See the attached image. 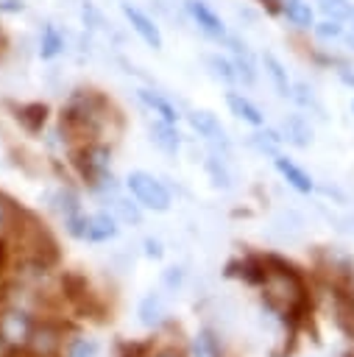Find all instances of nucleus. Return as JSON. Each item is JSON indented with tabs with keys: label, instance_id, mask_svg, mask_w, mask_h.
Returning a JSON list of instances; mask_svg holds the SVG:
<instances>
[{
	"label": "nucleus",
	"instance_id": "72a5a7b5",
	"mask_svg": "<svg viewBox=\"0 0 354 357\" xmlns=\"http://www.w3.org/2000/svg\"><path fill=\"white\" fill-rule=\"evenodd\" d=\"M348 45H351V47H354V31H351V36H348Z\"/></svg>",
	"mask_w": 354,
	"mask_h": 357
},
{
	"label": "nucleus",
	"instance_id": "f257e3e1",
	"mask_svg": "<svg viewBox=\"0 0 354 357\" xmlns=\"http://www.w3.org/2000/svg\"><path fill=\"white\" fill-rule=\"evenodd\" d=\"M98 106H100V98L98 95H92V92L75 95L67 103V109L61 112V126L67 131L78 134V137H95L98 128H100V112H98Z\"/></svg>",
	"mask_w": 354,
	"mask_h": 357
},
{
	"label": "nucleus",
	"instance_id": "1a4fd4ad",
	"mask_svg": "<svg viewBox=\"0 0 354 357\" xmlns=\"http://www.w3.org/2000/svg\"><path fill=\"white\" fill-rule=\"evenodd\" d=\"M151 142L159 148V151H164V153H170V156H176L178 153V148H181V134H178V128H176V123H170V120H153L151 123Z\"/></svg>",
	"mask_w": 354,
	"mask_h": 357
},
{
	"label": "nucleus",
	"instance_id": "aec40b11",
	"mask_svg": "<svg viewBox=\"0 0 354 357\" xmlns=\"http://www.w3.org/2000/svg\"><path fill=\"white\" fill-rule=\"evenodd\" d=\"M20 123L28 128V131H39L42 126H45V120H47V106L45 103H28V106H22L20 109Z\"/></svg>",
	"mask_w": 354,
	"mask_h": 357
},
{
	"label": "nucleus",
	"instance_id": "f704fd0d",
	"mask_svg": "<svg viewBox=\"0 0 354 357\" xmlns=\"http://www.w3.org/2000/svg\"><path fill=\"white\" fill-rule=\"evenodd\" d=\"M0 45H3V31H0Z\"/></svg>",
	"mask_w": 354,
	"mask_h": 357
},
{
	"label": "nucleus",
	"instance_id": "412c9836",
	"mask_svg": "<svg viewBox=\"0 0 354 357\" xmlns=\"http://www.w3.org/2000/svg\"><path fill=\"white\" fill-rule=\"evenodd\" d=\"M318 8L326 20H337V22L354 17V6L348 0H318Z\"/></svg>",
	"mask_w": 354,
	"mask_h": 357
},
{
	"label": "nucleus",
	"instance_id": "f8f14e48",
	"mask_svg": "<svg viewBox=\"0 0 354 357\" xmlns=\"http://www.w3.org/2000/svg\"><path fill=\"white\" fill-rule=\"evenodd\" d=\"M137 315H139V324H142V326H148V329H156V326H162V324H164V318H167V307H164V298H162L159 293H148V296L139 301V310H137Z\"/></svg>",
	"mask_w": 354,
	"mask_h": 357
},
{
	"label": "nucleus",
	"instance_id": "39448f33",
	"mask_svg": "<svg viewBox=\"0 0 354 357\" xmlns=\"http://www.w3.org/2000/svg\"><path fill=\"white\" fill-rule=\"evenodd\" d=\"M190 126L215 148V151H226L229 148V137H226V128L220 126V120L212 114V112H206V109H198V112H192L190 114Z\"/></svg>",
	"mask_w": 354,
	"mask_h": 357
},
{
	"label": "nucleus",
	"instance_id": "a211bd4d",
	"mask_svg": "<svg viewBox=\"0 0 354 357\" xmlns=\"http://www.w3.org/2000/svg\"><path fill=\"white\" fill-rule=\"evenodd\" d=\"M282 11H284V17H287L295 28H309V25H315V11H312V6L304 3V0H287V3L282 6Z\"/></svg>",
	"mask_w": 354,
	"mask_h": 357
},
{
	"label": "nucleus",
	"instance_id": "5701e85b",
	"mask_svg": "<svg viewBox=\"0 0 354 357\" xmlns=\"http://www.w3.org/2000/svg\"><path fill=\"white\" fill-rule=\"evenodd\" d=\"M206 64L212 67V75H215V78H220L223 84H234V81H237L234 61H229L226 56H217V53H215V56H209V59H206Z\"/></svg>",
	"mask_w": 354,
	"mask_h": 357
},
{
	"label": "nucleus",
	"instance_id": "4be33fe9",
	"mask_svg": "<svg viewBox=\"0 0 354 357\" xmlns=\"http://www.w3.org/2000/svg\"><path fill=\"white\" fill-rule=\"evenodd\" d=\"M192 357H220L217 337H215L209 329H201V332L192 337Z\"/></svg>",
	"mask_w": 354,
	"mask_h": 357
},
{
	"label": "nucleus",
	"instance_id": "423d86ee",
	"mask_svg": "<svg viewBox=\"0 0 354 357\" xmlns=\"http://www.w3.org/2000/svg\"><path fill=\"white\" fill-rule=\"evenodd\" d=\"M123 17L128 20V25L139 33V39L145 42V45H151L153 50H159L162 47V31H159V25L142 11V8H137V6H131V3H123Z\"/></svg>",
	"mask_w": 354,
	"mask_h": 357
},
{
	"label": "nucleus",
	"instance_id": "2f4dec72",
	"mask_svg": "<svg viewBox=\"0 0 354 357\" xmlns=\"http://www.w3.org/2000/svg\"><path fill=\"white\" fill-rule=\"evenodd\" d=\"M142 245H145V254H148V257H153V259H159V257L164 254V251H162V243H159V240H153V237H145V243H142Z\"/></svg>",
	"mask_w": 354,
	"mask_h": 357
},
{
	"label": "nucleus",
	"instance_id": "bb28decb",
	"mask_svg": "<svg viewBox=\"0 0 354 357\" xmlns=\"http://www.w3.org/2000/svg\"><path fill=\"white\" fill-rule=\"evenodd\" d=\"M206 170H209V176H212V181L217 184V187H229L231 184V178H229V170L223 167V162H220V156H217V151L206 159Z\"/></svg>",
	"mask_w": 354,
	"mask_h": 357
},
{
	"label": "nucleus",
	"instance_id": "6e6552de",
	"mask_svg": "<svg viewBox=\"0 0 354 357\" xmlns=\"http://www.w3.org/2000/svg\"><path fill=\"white\" fill-rule=\"evenodd\" d=\"M187 11L192 17V22L212 39H226V22L215 14L212 6H206L203 0H187Z\"/></svg>",
	"mask_w": 354,
	"mask_h": 357
},
{
	"label": "nucleus",
	"instance_id": "4468645a",
	"mask_svg": "<svg viewBox=\"0 0 354 357\" xmlns=\"http://www.w3.org/2000/svg\"><path fill=\"white\" fill-rule=\"evenodd\" d=\"M262 61H265V73H268V78H270L276 95H282V98H293V84H290V78H287L284 64H282L273 53H265Z\"/></svg>",
	"mask_w": 354,
	"mask_h": 357
},
{
	"label": "nucleus",
	"instance_id": "e433bc0d",
	"mask_svg": "<svg viewBox=\"0 0 354 357\" xmlns=\"http://www.w3.org/2000/svg\"><path fill=\"white\" fill-rule=\"evenodd\" d=\"M351 109H354V103H351Z\"/></svg>",
	"mask_w": 354,
	"mask_h": 357
},
{
	"label": "nucleus",
	"instance_id": "0eeeda50",
	"mask_svg": "<svg viewBox=\"0 0 354 357\" xmlns=\"http://www.w3.org/2000/svg\"><path fill=\"white\" fill-rule=\"evenodd\" d=\"M31 332H33V324L25 312L20 310H8L0 315V337L8 340L11 346H22L31 340Z\"/></svg>",
	"mask_w": 354,
	"mask_h": 357
},
{
	"label": "nucleus",
	"instance_id": "c9c22d12",
	"mask_svg": "<svg viewBox=\"0 0 354 357\" xmlns=\"http://www.w3.org/2000/svg\"><path fill=\"white\" fill-rule=\"evenodd\" d=\"M279 3H282V6H284V3H287V0H279Z\"/></svg>",
	"mask_w": 354,
	"mask_h": 357
},
{
	"label": "nucleus",
	"instance_id": "6ab92c4d",
	"mask_svg": "<svg viewBox=\"0 0 354 357\" xmlns=\"http://www.w3.org/2000/svg\"><path fill=\"white\" fill-rule=\"evenodd\" d=\"M64 50V36L59 33V28L56 25H45L42 28V36H39V56L42 59H53V56H59Z\"/></svg>",
	"mask_w": 354,
	"mask_h": 357
},
{
	"label": "nucleus",
	"instance_id": "c756f323",
	"mask_svg": "<svg viewBox=\"0 0 354 357\" xmlns=\"http://www.w3.org/2000/svg\"><path fill=\"white\" fill-rule=\"evenodd\" d=\"M11 220H14V206H11V201H8V198H3V195H0V234L11 226Z\"/></svg>",
	"mask_w": 354,
	"mask_h": 357
},
{
	"label": "nucleus",
	"instance_id": "20e7f679",
	"mask_svg": "<svg viewBox=\"0 0 354 357\" xmlns=\"http://www.w3.org/2000/svg\"><path fill=\"white\" fill-rule=\"evenodd\" d=\"M125 187L137 198V204H142V206H148L153 212L170 209V192H167V187L156 176H151L145 170H134V173H128Z\"/></svg>",
	"mask_w": 354,
	"mask_h": 357
},
{
	"label": "nucleus",
	"instance_id": "ddd939ff",
	"mask_svg": "<svg viewBox=\"0 0 354 357\" xmlns=\"http://www.w3.org/2000/svg\"><path fill=\"white\" fill-rule=\"evenodd\" d=\"M226 106L231 109L234 117H240V120H245V123H251V126H262V123H265L262 109H259L256 103H251L243 92H226Z\"/></svg>",
	"mask_w": 354,
	"mask_h": 357
},
{
	"label": "nucleus",
	"instance_id": "9d476101",
	"mask_svg": "<svg viewBox=\"0 0 354 357\" xmlns=\"http://www.w3.org/2000/svg\"><path fill=\"white\" fill-rule=\"evenodd\" d=\"M273 165H276V170L282 173V178L293 187V190H298V192H312V176L304 170V167H298L293 159H287V156H282V153H276L273 156Z\"/></svg>",
	"mask_w": 354,
	"mask_h": 357
},
{
	"label": "nucleus",
	"instance_id": "f03ea898",
	"mask_svg": "<svg viewBox=\"0 0 354 357\" xmlns=\"http://www.w3.org/2000/svg\"><path fill=\"white\" fill-rule=\"evenodd\" d=\"M109 162H111V151L100 142H86L78 153H75V165L81 170V176L98 187V190H114V178L109 173Z\"/></svg>",
	"mask_w": 354,
	"mask_h": 357
},
{
	"label": "nucleus",
	"instance_id": "393cba45",
	"mask_svg": "<svg viewBox=\"0 0 354 357\" xmlns=\"http://www.w3.org/2000/svg\"><path fill=\"white\" fill-rule=\"evenodd\" d=\"M98 354H100L98 340H92V337H72L67 343V354L64 357H98Z\"/></svg>",
	"mask_w": 354,
	"mask_h": 357
},
{
	"label": "nucleus",
	"instance_id": "2eb2a0df",
	"mask_svg": "<svg viewBox=\"0 0 354 357\" xmlns=\"http://www.w3.org/2000/svg\"><path fill=\"white\" fill-rule=\"evenodd\" d=\"M137 95H139V100H142L153 114H159L162 120H170V123L178 120V109H176L164 95H159V92H153V89H137Z\"/></svg>",
	"mask_w": 354,
	"mask_h": 357
},
{
	"label": "nucleus",
	"instance_id": "473e14b6",
	"mask_svg": "<svg viewBox=\"0 0 354 357\" xmlns=\"http://www.w3.org/2000/svg\"><path fill=\"white\" fill-rule=\"evenodd\" d=\"M153 357H181L178 351H170V349H164V351H159V354H153Z\"/></svg>",
	"mask_w": 354,
	"mask_h": 357
},
{
	"label": "nucleus",
	"instance_id": "a878e982",
	"mask_svg": "<svg viewBox=\"0 0 354 357\" xmlns=\"http://www.w3.org/2000/svg\"><path fill=\"white\" fill-rule=\"evenodd\" d=\"M251 142H254L262 153L276 156V153H279V142H282V137H279V134H273V131H256V134L251 137Z\"/></svg>",
	"mask_w": 354,
	"mask_h": 357
},
{
	"label": "nucleus",
	"instance_id": "9b49d317",
	"mask_svg": "<svg viewBox=\"0 0 354 357\" xmlns=\"http://www.w3.org/2000/svg\"><path fill=\"white\" fill-rule=\"evenodd\" d=\"M282 139H287L295 148H307L312 142V126L304 114H287L282 120Z\"/></svg>",
	"mask_w": 354,
	"mask_h": 357
},
{
	"label": "nucleus",
	"instance_id": "7c9ffc66",
	"mask_svg": "<svg viewBox=\"0 0 354 357\" xmlns=\"http://www.w3.org/2000/svg\"><path fill=\"white\" fill-rule=\"evenodd\" d=\"M181 279H184V271L181 268H167L164 271V287L176 290V287H181Z\"/></svg>",
	"mask_w": 354,
	"mask_h": 357
},
{
	"label": "nucleus",
	"instance_id": "cd10ccee",
	"mask_svg": "<svg viewBox=\"0 0 354 357\" xmlns=\"http://www.w3.org/2000/svg\"><path fill=\"white\" fill-rule=\"evenodd\" d=\"M312 28H315L318 39H337V36H343V22H337V20H323L318 25H312Z\"/></svg>",
	"mask_w": 354,
	"mask_h": 357
},
{
	"label": "nucleus",
	"instance_id": "c85d7f7f",
	"mask_svg": "<svg viewBox=\"0 0 354 357\" xmlns=\"http://www.w3.org/2000/svg\"><path fill=\"white\" fill-rule=\"evenodd\" d=\"M56 209H59L64 218H70V215L81 212V206H78V195H75V192H70V190H61V192H59V204H56Z\"/></svg>",
	"mask_w": 354,
	"mask_h": 357
},
{
	"label": "nucleus",
	"instance_id": "7ed1b4c3",
	"mask_svg": "<svg viewBox=\"0 0 354 357\" xmlns=\"http://www.w3.org/2000/svg\"><path fill=\"white\" fill-rule=\"evenodd\" d=\"M67 223V231L78 240H89V243H103V240H111L117 237V218L111 212H95V215H84V212H75L70 218H64Z\"/></svg>",
	"mask_w": 354,
	"mask_h": 357
},
{
	"label": "nucleus",
	"instance_id": "dca6fc26",
	"mask_svg": "<svg viewBox=\"0 0 354 357\" xmlns=\"http://www.w3.org/2000/svg\"><path fill=\"white\" fill-rule=\"evenodd\" d=\"M231 42V50H234V70H237V78H243L245 84H254L256 81V67H254V59L248 53L245 45H240L237 39H229Z\"/></svg>",
	"mask_w": 354,
	"mask_h": 357
},
{
	"label": "nucleus",
	"instance_id": "f3484780",
	"mask_svg": "<svg viewBox=\"0 0 354 357\" xmlns=\"http://www.w3.org/2000/svg\"><path fill=\"white\" fill-rule=\"evenodd\" d=\"M28 343L33 346V351H36L39 357H53V354H56V349H59V332H56V329H50V326L33 329Z\"/></svg>",
	"mask_w": 354,
	"mask_h": 357
},
{
	"label": "nucleus",
	"instance_id": "b1692460",
	"mask_svg": "<svg viewBox=\"0 0 354 357\" xmlns=\"http://www.w3.org/2000/svg\"><path fill=\"white\" fill-rule=\"evenodd\" d=\"M111 215L117 220H125V223H139L142 220V212L137 204L125 201V198H111Z\"/></svg>",
	"mask_w": 354,
	"mask_h": 357
}]
</instances>
